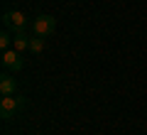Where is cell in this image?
Returning <instances> with one entry per match:
<instances>
[{"label":"cell","instance_id":"obj_1","mask_svg":"<svg viewBox=\"0 0 147 135\" xmlns=\"http://www.w3.org/2000/svg\"><path fill=\"white\" fill-rule=\"evenodd\" d=\"M22 108H25V98H22V96H17V94L3 96V101H0V115H3V120L15 118Z\"/></svg>","mask_w":147,"mask_h":135},{"label":"cell","instance_id":"obj_2","mask_svg":"<svg viewBox=\"0 0 147 135\" xmlns=\"http://www.w3.org/2000/svg\"><path fill=\"white\" fill-rule=\"evenodd\" d=\"M32 27H34L37 37H52L54 30H57V20L52 15H37L34 22H32Z\"/></svg>","mask_w":147,"mask_h":135},{"label":"cell","instance_id":"obj_3","mask_svg":"<svg viewBox=\"0 0 147 135\" xmlns=\"http://www.w3.org/2000/svg\"><path fill=\"white\" fill-rule=\"evenodd\" d=\"M3 25H5V30L7 27H15V32L25 30L27 27V15L22 10H5L3 12Z\"/></svg>","mask_w":147,"mask_h":135},{"label":"cell","instance_id":"obj_4","mask_svg":"<svg viewBox=\"0 0 147 135\" xmlns=\"http://www.w3.org/2000/svg\"><path fill=\"white\" fill-rule=\"evenodd\" d=\"M22 66H25V62H22V52H17V49H7V52H3V69H5V71H20Z\"/></svg>","mask_w":147,"mask_h":135},{"label":"cell","instance_id":"obj_5","mask_svg":"<svg viewBox=\"0 0 147 135\" xmlns=\"http://www.w3.org/2000/svg\"><path fill=\"white\" fill-rule=\"evenodd\" d=\"M30 39H32V37L27 35L25 30H17L15 37H12V49H17V52H25V49H30Z\"/></svg>","mask_w":147,"mask_h":135},{"label":"cell","instance_id":"obj_6","mask_svg":"<svg viewBox=\"0 0 147 135\" xmlns=\"http://www.w3.org/2000/svg\"><path fill=\"white\" fill-rule=\"evenodd\" d=\"M15 91H17V81L5 71L3 76H0V94H3V96H10V94H15Z\"/></svg>","mask_w":147,"mask_h":135},{"label":"cell","instance_id":"obj_7","mask_svg":"<svg viewBox=\"0 0 147 135\" xmlns=\"http://www.w3.org/2000/svg\"><path fill=\"white\" fill-rule=\"evenodd\" d=\"M42 49H44V37H32V39H30V52H34V54H39V52H42Z\"/></svg>","mask_w":147,"mask_h":135},{"label":"cell","instance_id":"obj_8","mask_svg":"<svg viewBox=\"0 0 147 135\" xmlns=\"http://www.w3.org/2000/svg\"><path fill=\"white\" fill-rule=\"evenodd\" d=\"M10 47H12V37H10V32H7V30H3V32H0V49L7 52Z\"/></svg>","mask_w":147,"mask_h":135}]
</instances>
